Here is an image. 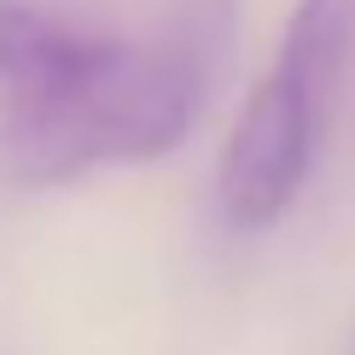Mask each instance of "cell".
<instances>
[{
	"label": "cell",
	"instance_id": "1",
	"mask_svg": "<svg viewBox=\"0 0 355 355\" xmlns=\"http://www.w3.org/2000/svg\"><path fill=\"white\" fill-rule=\"evenodd\" d=\"M221 41L227 0L192 6L146 47L0 0V169L24 187H58L175 152L210 99Z\"/></svg>",
	"mask_w": 355,
	"mask_h": 355
},
{
	"label": "cell",
	"instance_id": "2",
	"mask_svg": "<svg viewBox=\"0 0 355 355\" xmlns=\"http://www.w3.org/2000/svg\"><path fill=\"white\" fill-rule=\"evenodd\" d=\"M332 116L303 94L286 70H268L250 87L239 123L216 164V204L221 221L239 233H262L297 204V192L315 169V146Z\"/></svg>",
	"mask_w": 355,
	"mask_h": 355
},
{
	"label": "cell",
	"instance_id": "3",
	"mask_svg": "<svg viewBox=\"0 0 355 355\" xmlns=\"http://www.w3.org/2000/svg\"><path fill=\"white\" fill-rule=\"evenodd\" d=\"M349 58H355V0H297L286 18V41H279L274 64L327 116L338 111Z\"/></svg>",
	"mask_w": 355,
	"mask_h": 355
}]
</instances>
